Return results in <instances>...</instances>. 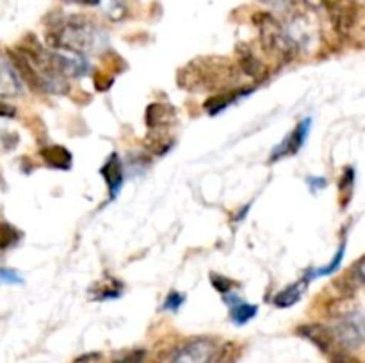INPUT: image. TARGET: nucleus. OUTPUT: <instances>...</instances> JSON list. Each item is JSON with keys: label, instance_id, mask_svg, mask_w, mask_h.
Returning a JSON list of instances; mask_svg holds the SVG:
<instances>
[{"label": "nucleus", "instance_id": "nucleus-10", "mask_svg": "<svg viewBox=\"0 0 365 363\" xmlns=\"http://www.w3.org/2000/svg\"><path fill=\"white\" fill-rule=\"evenodd\" d=\"M145 120L148 128H152V130H166V128L173 127L177 123V110L168 105V103L155 102L148 105Z\"/></svg>", "mask_w": 365, "mask_h": 363}, {"label": "nucleus", "instance_id": "nucleus-28", "mask_svg": "<svg viewBox=\"0 0 365 363\" xmlns=\"http://www.w3.org/2000/svg\"><path fill=\"white\" fill-rule=\"evenodd\" d=\"M14 107L7 105V103L0 102V117H13L14 116Z\"/></svg>", "mask_w": 365, "mask_h": 363}, {"label": "nucleus", "instance_id": "nucleus-4", "mask_svg": "<svg viewBox=\"0 0 365 363\" xmlns=\"http://www.w3.org/2000/svg\"><path fill=\"white\" fill-rule=\"evenodd\" d=\"M323 6L328 9L334 27L342 34H348L359 25L362 14L359 0H323Z\"/></svg>", "mask_w": 365, "mask_h": 363}, {"label": "nucleus", "instance_id": "nucleus-26", "mask_svg": "<svg viewBox=\"0 0 365 363\" xmlns=\"http://www.w3.org/2000/svg\"><path fill=\"white\" fill-rule=\"evenodd\" d=\"M353 180H355V169H353V167H348V169L344 171V174H342L341 184H339L341 191H344L346 187H351Z\"/></svg>", "mask_w": 365, "mask_h": 363}, {"label": "nucleus", "instance_id": "nucleus-16", "mask_svg": "<svg viewBox=\"0 0 365 363\" xmlns=\"http://www.w3.org/2000/svg\"><path fill=\"white\" fill-rule=\"evenodd\" d=\"M237 96H239L237 91L221 93V95L210 96V98H207L205 103H203V109H205L209 114H212V116H216V114H220L221 110L227 109V107L237 98Z\"/></svg>", "mask_w": 365, "mask_h": 363}, {"label": "nucleus", "instance_id": "nucleus-2", "mask_svg": "<svg viewBox=\"0 0 365 363\" xmlns=\"http://www.w3.org/2000/svg\"><path fill=\"white\" fill-rule=\"evenodd\" d=\"M237 68L225 57H198L178 73V85L189 91H216L237 80Z\"/></svg>", "mask_w": 365, "mask_h": 363}, {"label": "nucleus", "instance_id": "nucleus-21", "mask_svg": "<svg viewBox=\"0 0 365 363\" xmlns=\"http://www.w3.org/2000/svg\"><path fill=\"white\" fill-rule=\"evenodd\" d=\"M344 244L341 246V248H339V251H337V255L334 256V260H331L330 263H328L327 267H324V269H319L317 270L316 274H314V276H327V274H331V273H335V270L339 269V265H341V262H342V258H344Z\"/></svg>", "mask_w": 365, "mask_h": 363}, {"label": "nucleus", "instance_id": "nucleus-27", "mask_svg": "<svg viewBox=\"0 0 365 363\" xmlns=\"http://www.w3.org/2000/svg\"><path fill=\"white\" fill-rule=\"evenodd\" d=\"M334 363H362V362H360L359 358H355V356L341 351V352H335L334 354Z\"/></svg>", "mask_w": 365, "mask_h": 363}, {"label": "nucleus", "instance_id": "nucleus-14", "mask_svg": "<svg viewBox=\"0 0 365 363\" xmlns=\"http://www.w3.org/2000/svg\"><path fill=\"white\" fill-rule=\"evenodd\" d=\"M299 335L307 338V340L314 342L321 351L330 352L331 344H334V335H331L330 327L319 326V324H307V326L299 327Z\"/></svg>", "mask_w": 365, "mask_h": 363}, {"label": "nucleus", "instance_id": "nucleus-19", "mask_svg": "<svg viewBox=\"0 0 365 363\" xmlns=\"http://www.w3.org/2000/svg\"><path fill=\"white\" fill-rule=\"evenodd\" d=\"M20 238V233L14 226L7 223H0V251H6L7 248L14 246Z\"/></svg>", "mask_w": 365, "mask_h": 363}, {"label": "nucleus", "instance_id": "nucleus-1", "mask_svg": "<svg viewBox=\"0 0 365 363\" xmlns=\"http://www.w3.org/2000/svg\"><path fill=\"white\" fill-rule=\"evenodd\" d=\"M46 41L53 50H70L75 53H89L103 48L107 36L103 28L88 16H66L53 21L46 31Z\"/></svg>", "mask_w": 365, "mask_h": 363}, {"label": "nucleus", "instance_id": "nucleus-12", "mask_svg": "<svg viewBox=\"0 0 365 363\" xmlns=\"http://www.w3.org/2000/svg\"><path fill=\"white\" fill-rule=\"evenodd\" d=\"M102 174L110 191V198H116L121 185H123V166H121V160L116 153H113L110 159L106 162V166L102 167Z\"/></svg>", "mask_w": 365, "mask_h": 363}, {"label": "nucleus", "instance_id": "nucleus-13", "mask_svg": "<svg viewBox=\"0 0 365 363\" xmlns=\"http://www.w3.org/2000/svg\"><path fill=\"white\" fill-rule=\"evenodd\" d=\"M41 155L43 162L46 164L48 167H53V169H70L71 167V153L70 149L64 148L61 144H52V146H46L39 152Z\"/></svg>", "mask_w": 365, "mask_h": 363}, {"label": "nucleus", "instance_id": "nucleus-24", "mask_svg": "<svg viewBox=\"0 0 365 363\" xmlns=\"http://www.w3.org/2000/svg\"><path fill=\"white\" fill-rule=\"evenodd\" d=\"M143 358H145V351H132L114 363H143Z\"/></svg>", "mask_w": 365, "mask_h": 363}, {"label": "nucleus", "instance_id": "nucleus-23", "mask_svg": "<svg viewBox=\"0 0 365 363\" xmlns=\"http://www.w3.org/2000/svg\"><path fill=\"white\" fill-rule=\"evenodd\" d=\"M21 276L13 269H2L0 267V285H20Z\"/></svg>", "mask_w": 365, "mask_h": 363}, {"label": "nucleus", "instance_id": "nucleus-15", "mask_svg": "<svg viewBox=\"0 0 365 363\" xmlns=\"http://www.w3.org/2000/svg\"><path fill=\"white\" fill-rule=\"evenodd\" d=\"M307 283H310V281L309 280H299V281H296V283L285 287L284 290H282L280 294L277 295V299H274V305L280 306V308H289V306L296 305V302L302 299L303 290H305Z\"/></svg>", "mask_w": 365, "mask_h": 363}, {"label": "nucleus", "instance_id": "nucleus-22", "mask_svg": "<svg viewBox=\"0 0 365 363\" xmlns=\"http://www.w3.org/2000/svg\"><path fill=\"white\" fill-rule=\"evenodd\" d=\"M185 301V295L180 294V292H170V295L166 298V301H164V310H171V312H178L180 310V306L184 305Z\"/></svg>", "mask_w": 365, "mask_h": 363}, {"label": "nucleus", "instance_id": "nucleus-6", "mask_svg": "<svg viewBox=\"0 0 365 363\" xmlns=\"http://www.w3.org/2000/svg\"><path fill=\"white\" fill-rule=\"evenodd\" d=\"M52 70L61 77L78 78L84 77L89 70V64L82 53L70 52V50H48Z\"/></svg>", "mask_w": 365, "mask_h": 363}, {"label": "nucleus", "instance_id": "nucleus-30", "mask_svg": "<svg viewBox=\"0 0 365 363\" xmlns=\"http://www.w3.org/2000/svg\"><path fill=\"white\" fill-rule=\"evenodd\" d=\"M303 2H305L307 7H310V9H314V11H317L323 7V0H303Z\"/></svg>", "mask_w": 365, "mask_h": 363}, {"label": "nucleus", "instance_id": "nucleus-8", "mask_svg": "<svg viewBox=\"0 0 365 363\" xmlns=\"http://www.w3.org/2000/svg\"><path fill=\"white\" fill-rule=\"evenodd\" d=\"M24 95V80L18 75L9 56L0 53V98H20Z\"/></svg>", "mask_w": 365, "mask_h": 363}, {"label": "nucleus", "instance_id": "nucleus-29", "mask_svg": "<svg viewBox=\"0 0 365 363\" xmlns=\"http://www.w3.org/2000/svg\"><path fill=\"white\" fill-rule=\"evenodd\" d=\"M64 2L78 4V6H93V7H98L100 0H64Z\"/></svg>", "mask_w": 365, "mask_h": 363}, {"label": "nucleus", "instance_id": "nucleus-25", "mask_svg": "<svg viewBox=\"0 0 365 363\" xmlns=\"http://www.w3.org/2000/svg\"><path fill=\"white\" fill-rule=\"evenodd\" d=\"M259 2L266 4L267 7H273V9H280L285 11L294 4V0H259Z\"/></svg>", "mask_w": 365, "mask_h": 363}, {"label": "nucleus", "instance_id": "nucleus-11", "mask_svg": "<svg viewBox=\"0 0 365 363\" xmlns=\"http://www.w3.org/2000/svg\"><path fill=\"white\" fill-rule=\"evenodd\" d=\"M310 123H312V121H310V117H305V120H303L302 123L294 128V132H292V134L289 135L284 142H282V146H278V148L274 149L271 160H277L278 157L294 155V153H298L299 148L305 144L307 137H309Z\"/></svg>", "mask_w": 365, "mask_h": 363}, {"label": "nucleus", "instance_id": "nucleus-3", "mask_svg": "<svg viewBox=\"0 0 365 363\" xmlns=\"http://www.w3.org/2000/svg\"><path fill=\"white\" fill-rule=\"evenodd\" d=\"M255 25L259 27L260 43L266 52L271 56H277L280 59L289 60L296 56V45L292 39L289 38L287 31L282 27L280 21L269 13H257L255 14Z\"/></svg>", "mask_w": 365, "mask_h": 363}, {"label": "nucleus", "instance_id": "nucleus-7", "mask_svg": "<svg viewBox=\"0 0 365 363\" xmlns=\"http://www.w3.org/2000/svg\"><path fill=\"white\" fill-rule=\"evenodd\" d=\"M214 356H216V344L209 338H196L185 344L173 356V363H210Z\"/></svg>", "mask_w": 365, "mask_h": 363}, {"label": "nucleus", "instance_id": "nucleus-18", "mask_svg": "<svg viewBox=\"0 0 365 363\" xmlns=\"http://www.w3.org/2000/svg\"><path fill=\"white\" fill-rule=\"evenodd\" d=\"M257 305H248V302H235V305H232V310H230V317L232 320H234V324H237V326H242V324H246L248 320H252L253 317L257 315Z\"/></svg>", "mask_w": 365, "mask_h": 363}, {"label": "nucleus", "instance_id": "nucleus-17", "mask_svg": "<svg viewBox=\"0 0 365 363\" xmlns=\"http://www.w3.org/2000/svg\"><path fill=\"white\" fill-rule=\"evenodd\" d=\"M98 9L110 21H120L127 16V4H125V0H100Z\"/></svg>", "mask_w": 365, "mask_h": 363}, {"label": "nucleus", "instance_id": "nucleus-9", "mask_svg": "<svg viewBox=\"0 0 365 363\" xmlns=\"http://www.w3.org/2000/svg\"><path fill=\"white\" fill-rule=\"evenodd\" d=\"M235 52H237L239 68H241L248 77H252L255 82H262L264 78L267 77L266 64L253 53V50L250 48L248 45L241 43V45H237Z\"/></svg>", "mask_w": 365, "mask_h": 363}, {"label": "nucleus", "instance_id": "nucleus-5", "mask_svg": "<svg viewBox=\"0 0 365 363\" xmlns=\"http://www.w3.org/2000/svg\"><path fill=\"white\" fill-rule=\"evenodd\" d=\"M334 342L341 344L344 349H359L364 344V317L356 312L337 320L331 330Z\"/></svg>", "mask_w": 365, "mask_h": 363}, {"label": "nucleus", "instance_id": "nucleus-20", "mask_svg": "<svg viewBox=\"0 0 365 363\" xmlns=\"http://www.w3.org/2000/svg\"><path fill=\"white\" fill-rule=\"evenodd\" d=\"M210 283H212V287L223 295L228 294V292L232 290V287H234L232 280H228L227 276H221V274H216V273L210 274Z\"/></svg>", "mask_w": 365, "mask_h": 363}]
</instances>
